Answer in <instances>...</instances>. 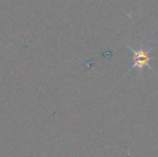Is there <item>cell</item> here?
I'll return each mask as SVG.
<instances>
[{
  "label": "cell",
  "mask_w": 158,
  "mask_h": 157,
  "mask_svg": "<svg viewBox=\"0 0 158 157\" xmlns=\"http://www.w3.org/2000/svg\"><path fill=\"white\" fill-rule=\"evenodd\" d=\"M128 50L132 54V66H131L130 70L137 69L138 71H143V69L148 68L150 70L153 71V67L151 66V60L154 59L155 57L152 56L153 48H135L130 46L129 44H126Z\"/></svg>",
  "instance_id": "cell-1"
}]
</instances>
